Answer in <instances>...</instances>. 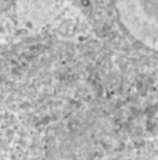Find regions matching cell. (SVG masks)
<instances>
[{
	"label": "cell",
	"instance_id": "cell-1",
	"mask_svg": "<svg viewBox=\"0 0 158 160\" xmlns=\"http://www.w3.org/2000/svg\"><path fill=\"white\" fill-rule=\"evenodd\" d=\"M122 28L140 45L158 52V0H114Z\"/></svg>",
	"mask_w": 158,
	"mask_h": 160
}]
</instances>
